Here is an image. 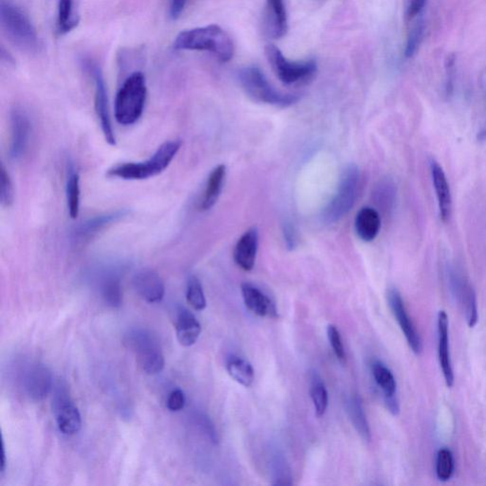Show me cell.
<instances>
[{"instance_id":"6da1fadb","label":"cell","mask_w":486,"mask_h":486,"mask_svg":"<svg viewBox=\"0 0 486 486\" xmlns=\"http://www.w3.org/2000/svg\"><path fill=\"white\" fill-rule=\"evenodd\" d=\"M174 48L180 51H203L213 54L221 62H228L234 56V44L229 35L218 26L208 25L180 32Z\"/></svg>"},{"instance_id":"7a4b0ae2","label":"cell","mask_w":486,"mask_h":486,"mask_svg":"<svg viewBox=\"0 0 486 486\" xmlns=\"http://www.w3.org/2000/svg\"><path fill=\"white\" fill-rule=\"evenodd\" d=\"M182 147L180 140L164 142L154 154L147 161L140 163H126L118 164L108 171L109 177L119 178L122 180L141 181L154 177L164 171L174 160L176 155Z\"/></svg>"},{"instance_id":"3957f363","label":"cell","mask_w":486,"mask_h":486,"mask_svg":"<svg viewBox=\"0 0 486 486\" xmlns=\"http://www.w3.org/2000/svg\"><path fill=\"white\" fill-rule=\"evenodd\" d=\"M147 95L144 74L134 71L123 81L115 98V119L120 125L131 126L141 118Z\"/></svg>"},{"instance_id":"277c9868","label":"cell","mask_w":486,"mask_h":486,"mask_svg":"<svg viewBox=\"0 0 486 486\" xmlns=\"http://www.w3.org/2000/svg\"><path fill=\"white\" fill-rule=\"evenodd\" d=\"M0 22L8 40L27 53H37L40 49V38L34 24L16 5L2 0L0 4Z\"/></svg>"},{"instance_id":"5b68a950","label":"cell","mask_w":486,"mask_h":486,"mask_svg":"<svg viewBox=\"0 0 486 486\" xmlns=\"http://www.w3.org/2000/svg\"><path fill=\"white\" fill-rule=\"evenodd\" d=\"M241 86L253 100L277 107L295 105L299 96L282 93L274 89L260 68L251 66L241 68L238 74Z\"/></svg>"},{"instance_id":"8992f818","label":"cell","mask_w":486,"mask_h":486,"mask_svg":"<svg viewBox=\"0 0 486 486\" xmlns=\"http://www.w3.org/2000/svg\"><path fill=\"white\" fill-rule=\"evenodd\" d=\"M126 347L133 351L140 367L147 375L161 372L164 367V356L158 340L150 332L133 329L123 339Z\"/></svg>"},{"instance_id":"52a82bcc","label":"cell","mask_w":486,"mask_h":486,"mask_svg":"<svg viewBox=\"0 0 486 486\" xmlns=\"http://www.w3.org/2000/svg\"><path fill=\"white\" fill-rule=\"evenodd\" d=\"M360 178V169L356 164H350L346 167L336 195L324 210V221L334 224L350 212L358 196Z\"/></svg>"},{"instance_id":"ba28073f","label":"cell","mask_w":486,"mask_h":486,"mask_svg":"<svg viewBox=\"0 0 486 486\" xmlns=\"http://www.w3.org/2000/svg\"><path fill=\"white\" fill-rule=\"evenodd\" d=\"M265 54L277 78L288 86L311 80L317 73V64L315 60L304 62L289 61L274 45L266 47Z\"/></svg>"},{"instance_id":"9c48e42d","label":"cell","mask_w":486,"mask_h":486,"mask_svg":"<svg viewBox=\"0 0 486 486\" xmlns=\"http://www.w3.org/2000/svg\"><path fill=\"white\" fill-rule=\"evenodd\" d=\"M85 70L90 74L95 85V105L99 122L106 141L111 145H116L114 128H112L111 114H109L108 92L105 80L100 68L92 60H85L83 62Z\"/></svg>"},{"instance_id":"30bf717a","label":"cell","mask_w":486,"mask_h":486,"mask_svg":"<svg viewBox=\"0 0 486 486\" xmlns=\"http://www.w3.org/2000/svg\"><path fill=\"white\" fill-rule=\"evenodd\" d=\"M449 280L453 298L460 305L461 309L465 314L468 325L470 328H474L479 320V314H478L476 293L473 287L469 284L468 280L455 269L449 271Z\"/></svg>"},{"instance_id":"8fae6325","label":"cell","mask_w":486,"mask_h":486,"mask_svg":"<svg viewBox=\"0 0 486 486\" xmlns=\"http://www.w3.org/2000/svg\"><path fill=\"white\" fill-rule=\"evenodd\" d=\"M388 301L389 307L396 318L398 325L402 329L406 342L414 353L420 354L422 351V341L418 332L414 326L413 320L406 311L402 296L396 288H391L388 291Z\"/></svg>"},{"instance_id":"7c38bea8","label":"cell","mask_w":486,"mask_h":486,"mask_svg":"<svg viewBox=\"0 0 486 486\" xmlns=\"http://www.w3.org/2000/svg\"><path fill=\"white\" fill-rule=\"evenodd\" d=\"M12 137L9 154L13 160H19L26 152L31 137V121L23 109L16 107L11 112Z\"/></svg>"},{"instance_id":"4fadbf2b","label":"cell","mask_w":486,"mask_h":486,"mask_svg":"<svg viewBox=\"0 0 486 486\" xmlns=\"http://www.w3.org/2000/svg\"><path fill=\"white\" fill-rule=\"evenodd\" d=\"M370 369H372L376 385L381 389L382 394L384 395V399H385V403L389 413L394 415H397L400 411V406L396 395L397 383L394 373L385 364L379 360H373L370 365Z\"/></svg>"},{"instance_id":"5bb4252c","label":"cell","mask_w":486,"mask_h":486,"mask_svg":"<svg viewBox=\"0 0 486 486\" xmlns=\"http://www.w3.org/2000/svg\"><path fill=\"white\" fill-rule=\"evenodd\" d=\"M133 286L137 293L148 303H158L166 293L160 274L151 269L139 271L134 277Z\"/></svg>"},{"instance_id":"9a60e30c","label":"cell","mask_w":486,"mask_h":486,"mask_svg":"<svg viewBox=\"0 0 486 486\" xmlns=\"http://www.w3.org/2000/svg\"><path fill=\"white\" fill-rule=\"evenodd\" d=\"M128 215L126 210H116L114 212L104 214V215L93 217L82 222L75 228L73 232V238L76 243H85L92 240L99 233L105 230L107 227L119 221Z\"/></svg>"},{"instance_id":"2e32d148","label":"cell","mask_w":486,"mask_h":486,"mask_svg":"<svg viewBox=\"0 0 486 486\" xmlns=\"http://www.w3.org/2000/svg\"><path fill=\"white\" fill-rule=\"evenodd\" d=\"M241 295L246 308L260 317L276 318L277 311L274 301L254 284H241Z\"/></svg>"},{"instance_id":"e0dca14e","label":"cell","mask_w":486,"mask_h":486,"mask_svg":"<svg viewBox=\"0 0 486 486\" xmlns=\"http://www.w3.org/2000/svg\"><path fill=\"white\" fill-rule=\"evenodd\" d=\"M449 322L446 312L441 311L438 315V356L446 386L454 385L451 356L449 348Z\"/></svg>"},{"instance_id":"ac0fdd59","label":"cell","mask_w":486,"mask_h":486,"mask_svg":"<svg viewBox=\"0 0 486 486\" xmlns=\"http://www.w3.org/2000/svg\"><path fill=\"white\" fill-rule=\"evenodd\" d=\"M259 248V231L253 227L247 230L236 244L234 260L238 267L244 271L254 268Z\"/></svg>"},{"instance_id":"d6986e66","label":"cell","mask_w":486,"mask_h":486,"mask_svg":"<svg viewBox=\"0 0 486 486\" xmlns=\"http://www.w3.org/2000/svg\"><path fill=\"white\" fill-rule=\"evenodd\" d=\"M25 391L35 400L45 398L51 391L53 380L49 370L43 365H32L24 377Z\"/></svg>"},{"instance_id":"ffe728a7","label":"cell","mask_w":486,"mask_h":486,"mask_svg":"<svg viewBox=\"0 0 486 486\" xmlns=\"http://www.w3.org/2000/svg\"><path fill=\"white\" fill-rule=\"evenodd\" d=\"M430 166L434 188H435L436 196H437L438 199L441 219L444 222H446L449 221L452 212L451 192H450L446 174H444L440 164L437 162L432 161Z\"/></svg>"},{"instance_id":"44dd1931","label":"cell","mask_w":486,"mask_h":486,"mask_svg":"<svg viewBox=\"0 0 486 486\" xmlns=\"http://www.w3.org/2000/svg\"><path fill=\"white\" fill-rule=\"evenodd\" d=\"M175 329L181 345L190 347L199 339L202 326L189 310L181 308L176 317Z\"/></svg>"},{"instance_id":"7402d4cb","label":"cell","mask_w":486,"mask_h":486,"mask_svg":"<svg viewBox=\"0 0 486 486\" xmlns=\"http://www.w3.org/2000/svg\"><path fill=\"white\" fill-rule=\"evenodd\" d=\"M357 236L362 241L370 243L377 237L381 229V217L378 211L372 207H363L357 213L356 222Z\"/></svg>"},{"instance_id":"603a6c76","label":"cell","mask_w":486,"mask_h":486,"mask_svg":"<svg viewBox=\"0 0 486 486\" xmlns=\"http://www.w3.org/2000/svg\"><path fill=\"white\" fill-rule=\"evenodd\" d=\"M267 4L268 32L271 37L279 40L287 34L288 19L284 0H266Z\"/></svg>"},{"instance_id":"cb8c5ba5","label":"cell","mask_w":486,"mask_h":486,"mask_svg":"<svg viewBox=\"0 0 486 486\" xmlns=\"http://www.w3.org/2000/svg\"><path fill=\"white\" fill-rule=\"evenodd\" d=\"M225 177H226V166L224 164H219L212 170L208 177L207 188L200 200V210L208 211L215 207L224 188Z\"/></svg>"},{"instance_id":"d4e9b609","label":"cell","mask_w":486,"mask_h":486,"mask_svg":"<svg viewBox=\"0 0 486 486\" xmlns=\"http://www.w3.org/2000/svg\"><path fill=\"white\" fill-rule=\"evenodd\" d=\"M56 422L59 430L65 435L78 433L82 427L81 414L73 403L62 400L56 411Z\"/></svg>"},{"instance_id":"484cf974","label":"cell","mask_w":486,"mask_h":486,"mask_svg":"<svg viewBox=\"0 0 486 486\" xmlns=\"http://www.w3.org/2000/svg\"><path fill=\"white\" fill-rule=\"evenodd\" d=\"M348 415L353 423L354 428L359 434V436L365 442L369 443L372 440V432H370V428L369 422H367L366 413H365V409L363 403L360 397L358 395H353L348 401Z\"/></svg>"},{"instance_id":"4316f807","label":"cell","mask_w":486,"mask_h":486,"mask_svg":"<svg viewBox=\"0 0 486 486\" xmlns=\"http://www.w3.org/2000/svg\"><path fill=\"white\" fill-rule=\"evenodd\" d=\"M226 370L228 375L245 388H249L254 383L255 370L243 357L230 356L226 362Z\"/></svg>"},{"instance_id":"83f0119b","label":"cell","mask_w":486,"mask_h":486,"mask_svg":"<svg viewBox=\"0 0 486 486\" xmlns=\"http://www.w3.org/2000/svg\"><path fill=\"white\" fill-rule=\"evenodd\" d=\"M101 293L105 303L112 308H119L123 303L122 286L117 274L109 273L101 282Z\"/></svg>"},{"instance_id":"f1b7e54d","label":"cell","mask_w":486,"mask_h":486,"mask_svg":"<svg viewBox=\"0 0 486 486\" xmlns=\"http://www.w3.org/2000/svg\"><path fill=\"white\" fill-rule=\"evenodd\" d=\"M68 215L73 219L78 218L80 211V176L74 167H70L66 185Z\"/></svg>"},{"instance_id":"f546056e","label":"cell","mask_w":486,"mask_h":486,"mask_svg":"<svg viewBox=\"0 0 486 486\" xmlns=\"http://www.w3.org/2000/svg\"><path fill=\"white\" fill-rule=\"evenodd\" d=\"M79 23V16L74 6V0H59L57 27L61 35L73 31Z\"/></svg>"},{"instance_id":"4dcf8cb0","label":"cell","mask_w":486,"mask_h":486,"mask_svg":"<svg viewBox=\"0 0 486 486\" xmlns=\"http://www.w3.org/2000/svg\"><path fill=\"white\" fill-rule=\"evenodd\" d=\"M310 394L314 403L315 414L317 417L324 416L328 408L329 394L322 378L317 372L312 373L311 376Z\"/></svg>"},{"instance_id":"1f68e13d","label":"cell","mask_w":486,"mask_h":486,"mask_svg":"<svg viewBox=\"0 0 486 486\" xmlns=\"http://www.w3.org/2000/svg\"><path fill=\"white\" fill-rule=\"evenodd\" d=\"M186 300L196 311H202L207 307V298H205L202 284L197 277H189L188 290H186Z\"/></svg>"},{"instance_id":"d6a6232c","label":"cell","mask_w":486,"mask_h":486,"mask_svg":"<svg viewBox=\"0 0 486 486\" xmlns=\"http://www.w3.org/2000/svg\"><path fill=\"white\" fill-rule=\"evenodd\" d=\"M454 472V458L451 451L447 449L439 450L436 461V474L441 482H447L451 479Z\"/></svg>"},{"instance_id":"836d02e7","label":"cell","mask_w":486,"mask_h":486,"mask_svg":"<svg viewBox=\"0 0 486 486\" xmlns=\"http://www.w3.org/2000/svg\"><path fill=\"white\" fill-rule=\"evenodd\" d=\"M395 195H396V190H395L394 183L391 181H383L375 189V202H377L379 207L383 208L384 210H391L394 205Z\"/></svg>"},{"instance_id":"e575fe53","label":"cell","mask_w":486,"mask_h":486,"mask_svg":"<svg viewBox=\"0 0 486 486\" xmlns=\"http://www.w3.org/2000/svg\"><path fill=\"white\" fill-rule=\"evenodd\" d=\"M15 191L9 173L4 166L0 170V202L2 207H10L13 205Z\"/></svg>"},{"instance_id":"d590c367","label":"cell","mask_w":486,"mask_h":486,"mask_svg":"<svg viewBox=\"0 0 486 486\" xmlns=\"http://www.w3.org/2000/svg\"><path fill=\"white\" fill-rule=\"evenodd\" d=\"M273 474L274 482V485H292V477H291L290 469L286 465V462L281 456H274L273 460Z\"/></svg>"},{"instance_id":"8d00e7d4","label":"cell","mask_w":486,"mask_h":486,"mask_svg":"<svg viewBox=\"0 0 486 486\" xmlns=\"http://www.w3.org/2000/svg\"><path fill=\"white\" fill-rule=\"evenodd\" d=\"M327 334H328L329 344H331L332 351L336 354L337 360L341 364H345L347 357H346L344 345H343L339 329L336 328V326L329 325L328 329H327Z\"/></svg>"},{"instance_id":"74e56055","label":"cell","mask_w":486,"mask_h":486,"mask_svg":"<svg viewBox=\"0 0 486 486\" xmlns=\"http://www.w3.org/2000/svg\"><path fill=\"white\" fill-rule=\"evenodd\" d=\"M425 26L422 21L417 23L409 32L408 41H406L405 54L406 57H413L418 49L424 35Z\"/></svg>"},{"instance_id":"f35d334b","label":"cell","mask_w":486,"mask_h":486,"mask_svg":"<svg viewBox=\"0 0 486 486\" xmlns=\"http://www.w3.org/2000/svg\"><path fill=\"white\" fill-rule=\"evenodd\" d=\"M186 401L185 392L180 389H174L167 399V408L172 413H177V411H182L185 408Z\"/></svg>"},{"instance_id":"ab89813d","label":"cell","mask_w":486,"mask_h":486,"mask_svg":"<svg viewBox=\"0 0 486 486\" xmlns=\"http://www.w3.org/2000/svg\"><path fill=\"white\" fill-rule=\"evenodd\" d=\"M284 236L286 248L290 251L295 250L298 244V233H296V227L291 222L284 224Z\"/></svg>"},{"instance_id":"60d3db41","label":"cell","mask_w":486,"mask_h":486,"mask_svg":"<svg viewBox=\"0 0 486 486\" xmlns=\"http://www.w3.org/2000/svg\"><path fill=\"white\" fill-rule=\"evenodd\" d=\"M198 422H199L200 427H202V430L207 433L208 438H209L213 443H218V434H217L215 427H214L211 420L208 418L207 416L202 414V415L198 416Z\"/></svg>"},{"instance_id":"b9f144b4","label":"cell","mask_w":486,"mask_h":486,"mask_svg":"<svg viewBox=\"0 0 486 486\" xmlns=\"http://www.w3.org/2000/svg\"><path fill=\"white\" fill-rule=\"evenodd\" d=\"M188 0H170L169 16L172 19H178L186 9Z\"/></svg>"},{"instance_id":"7bdbcfd3","label":"cell","mask_w":486,"mask_h":486,"mask_svg":"<svg viewBox=\"0 0 486 486\" xmlns=\"http://www.w3.org/2000/svg\"><path fill=\"white\" fill-rule=\"evenodd\" d=\"M455 62H456V56H454V54H450L449 56H447V59L446 60V74H447V80H446V92H447V95H449V92H451V90H452L453 75H454Z\"/></svg>"},{"instance_id":"ee69618b","label":"cell","mask_w":486,"mask_h":486,"mask_svg":"<svg viewBox=\"0 0 486 486\" xmlns=\"http://www.w3.org/2000/svg\"><path fill=\"white\" fill-rule=\"evenodd\" d=\"M427 0H411L406 11V16L409 19H413L418 16L421 11L424 9Z\"/></svg>"},{"instance_id":"f6af8a7d","label":"cell","mask_w":486,"mask_h":486,"mask_svg":"<svg viewBox=\"0 0 486 486\" xmlns=\"http://www.w3.org/2000/svg\"><path fill=\"white\" fill-rule=\"evenodd\" d=\"M5 466H6V456H5L4 446H2V463H1V472H4Z\"/></svg>"}]
</instances>
